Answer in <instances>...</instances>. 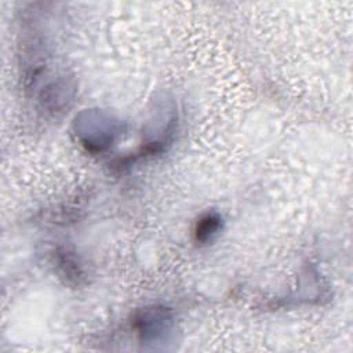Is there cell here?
<instances>
[{"label":"cell","mask_w":353,"mask_h":353,"mask_svg":"<svg viewBox=\"0 0 353 353\" xmlns=\"http://www.w3.org/2000/svg\"><path fill=\"white\" fill-rule=\"evenodd\" d=\"M222 219L215 212H207L204 214L196 223L194 228V237L199 243H207L211 240L221 229Z\"/></svg>","instance_id":"obj_1"}]
</instances>
